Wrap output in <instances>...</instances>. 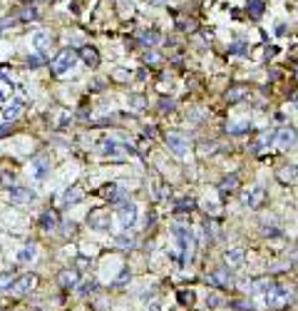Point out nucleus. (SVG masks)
Returning <instances> with one entry per match:
<instances>
[{
    "label": "nucleus",
    "instance_id": "1",
    "mask_svg": "<svg viewBox=\"0 0 298 311\" xmlns=\"http://www.w3.org/2000/svg\"><path fill=\"white\" fill-rule=\"evenodd\" d=\"M296 299V289L293 286H283V284H271L266 289V304L271 309H281L286 304H291Z\"/></svg>",
    "mask_w": 298,
    "mask_h": 311
},
{
    "label": "nucleus",
    "instance_id": "2",
    "mask_svg": "<svg viewBox=\"0 0 298 311\" xmlns=\"http://www.w3.org/2000/svg\"><path fill=\"white\" fill-rule=\"evenodd\" d=\"M75 62H77V53H75L72 48L60 50V53H57V58L52 60V75H57V77L67 75V72L75 67Z\"/></svg>",
    "mask_w": 298,
    "mask_h": 311
},
{
    "label": "nucleus",
    "instance_id": "3",
    "mask_svg": "<svg viewBox=\"0 0 298 311\" xmlns=\"http://www.w3.org/2000/svg\"><path fill=\"white\" fill-rule=\"evenodd\" d=\"M8 199H10L13 204H18V207H23V204H33V202H35V192H33L30 187L13 185V187L8 189Z\"/></svg>",
    "mask_w": 298,
    "mask_h": 311
},
{
    "label": "nucleus",
    "instance_id": "4",
    "mask_svg": "<svg viewBox=\"0 0 298 311\" xmlns=\"http://www.w3.org/2000/svg\"><path fill=\"white\" fill-rule=\"evenodd\" d=\"M117 219L124 229H129L134 222H137V204L134 202H119L117 207Z\"/></svg>",
    "mask_w": 298,
    "mask_h": 311
},
{
    "label": "nucleus",
    "instance_id": "5",
    "mask_svg": "<svg viewBox=\"0 0 298 311\" xmlns=\"http://www.w3.org/2000/svg\"><path fill=\"white\" fill-rule=\"evenodd\" d=\"M167 147H169L172 154H177V157H184L187 149H189V142L184 139V134H179V132H169V134H167Z\"/></svg>",
    "mask_w": 298,
    "mask_h": 311
},
{
    "label": "nucleus",
    "instance_id": "6",
    "mask_svg": "<svg viewBox=\"0 0 298 311\" xmlns=\"http://www.w3.org/2000/svg\"><path fill=\"white\" fill-rule=\"evenodd\" d=\"M99 152L104 154V157H122V154H132V147L119 144V142H114V139H104V142L99 144Z\"/></svg>",
    "mask_w": 298,
    "mask_h": 311
},
{
    "label": "nucleus",
    "instance_id": "7",
    "mask_svg": "<svg viewBox=\"0 0 298 311\" xmlns=\"http://www.w3.org/2000/svg\"><path fill=\"white\" fill-rule=\"evenodd\" d=\"M35 274H23V276H18L15 281H13V286H10V291L15 294V296H25V294H30L33 291V286H35Z\"/></svg>",
    "mask_w": 298,
    "mask_h": 311
},
{
    "label": "nucleus",
    "instance_id": "8",
    "mask_svg": "<svg viewBox=\"0 0 298 311\" xmlns=\"http://www.w3.org/2000/svg\"><path fill=\"white\" fill-rule=\"evenodd\" d=\"M30 175L35 180H45L50 175V157L48 154H38V157L30 162Z\"/></svg>",
    "mask_w": 298,
    "mask_h": 311
},
{
    "label": "nucleus",
    "instance_id": "9",
    "mask_svg": "<svg viewBox=\"0 0 298 311\" xmlns=\"http://www.w3.org/2000/svg\"><path fill=\"white\" fill-rule=\"evenodd\" d=\"M263 197H266L263 187H251L248 192H244L241 202H244V207H248V209H258V207L263 204Z\"/></svg>",
    "mask_w": 298,
    "mask_h": 311
},
{
    "label": "nucleus",
    "instance_id": "10",
    "mask_svg": "<svg viewBox=\"0 0 298 311\" xmlns=\"http://www.w3.org/2000/svg\"><path fill=\"white\" fill-rule=\"evenodd\" d=\"M273 139L278 142V147H293L296 139H298V134H296L293 127H281V129L273 132Z\"/></svg>",
    "mask_w": 298,
    "mask_h": 311
},
{
    "label": "nucleus",
    "instance_id": "11",
    "mask_svg": "<svg viewBox=\"0 0 298 311\" xmlns=\"http://www.w3.org/2000/svg\"><path fill=\"white\" fill-rule=\"evenodd\" d=\"M50 45H52V38H50V33H45V30H38V33H33V48H35V53L45 55V53L50 50Z\"/></svg>",
    "mask_w": 298,
    "mask_h": 311
},
{
    "label": "nucleus",
    "instance_id": "12",
    "mask_svg": "<svg viewBox=\"0 0 298 311\" xmlns=\"http://www.w3.org/2000/svg\"><path fill=\"white\" fill-rule=\"evenodd\" d=\"M25 110V102L23 100H10L8 105H5V110H3V117H5V122H13L15 117H20V112Z\"/></svg>",
    "mask_w": 298,
    "mask_h": 311
},
{
    "label": "nucleus",
    "instance_id": "13",
    "mask_svg": "<svg viewBox=\"0 0 298 311\" xmlns=\"http://www.w3.org/2000/svg\"><path fill=\"white\" fill-rule=\"evenodd\" d=\"M87 222H90L92 229H99V232L109 229V214H107V212H92V214L87 217Z\"/></svg>",
    "mask_w": 298,
    "mask_h": 311
},
{
    "label": "nucleus",
    "instance_id": "14",
    "mask_svg": "<svg viewBox=\"0 0 298 311\" xmlns=\"http://www.w3.org/2000/svg\"><path fill=\"white\" fill-rule=\"evenodd\" d=\"M77 279H80V274H77L75 269H65V271H60V276H57V281H60L62 289H75V286H77Z\"/></svg>",
    "mask_w": 298,
    "mask_h": 311
},
{
    "label": "nucleus",
    "instance_id": "15",
    "mask_svg": "<svg viewBox=\"0 0 298 311\" xmlns=\"http://www.w3.org/2000/svg\"><path fill=\"white\" fill-rule=\"evenodd\" d=\"M102 194H104L109 202H124V189H122V185H117V182L107 185V187L102 189Z\"/></svg>",
    "mask_w": 298,
    "mask_h": 311
},
{
    "label": "nucleus",
    "instance_id": "16",
    "mask_svg": "<svg viewBox=\"0 0 298 311\" xmlns=\"http://www.w3.org/2000/svg\"><path fill=\"white\" fill-rule=\"evenodd\" d=\"M209 284H216V286H229L231 284V274L229 269H216L209 274Z\"/></svg>",
    "mask_w": 298,
    "mask_h": 311
},
{
    "label": "nucleus",
    "instance_id": "17",
    "mask_svg": "<svg viewBox=\"0 0 298 311\" xmlns=\"http://www.w3.org/2000/svg\"><path fill=\"white\" fill-rule=\"evenodd\" d=\"M80 58H82L85 65H90V67H97V65H99V55H97V50H95L92 45H85V48L80 50Z\"/></svg>",
    "mask_w": 298,
    "mask_h": 311
},
{
    "label": "nucleus",
    "instance_id": "18",
    "mask_svg": "<svg viewBox=\"0 0 298 311\" xmlns=\"http://www.w3.org/2000/svg\"><path fill=\"white\" fill-rule=\"evenodd\" d=\"M224 259H226V266L239 269V266L244 264V249H229V251L224 254Z\"/></svg>",
    "mask_w": 298,
    "mask_h": 311
},
{
    "label": "nucleus",
    "instance_id": "19",
    "mask_svg": "<svg viewBox=\"0 0 298 311\" xmlns=\"http://www.w3.org/2000/svg\"><path fill=\"white\" fill-rule=\"evenodd\" d=\"M40 227H43L45 232H52V229H57V214H55L52 209L43 212V214H40Z\"/></svg>",
    "mask_w": 298,
    "mask_h": 311
},
{
    "label": "nucleus",
    "instance_id": "20",
    "mask_svg": "<svg viewBox=\"0 0 298 311\" xmlns=\"http://www.w3.org/2000/svg\"><path fill=\"white\" fill-rule=\"evenodd\" d=\"M236 187H239V177H236V175H229V177H224V180H221L219 192H221V194H231Z\"/></svg>",
    "mask_w": 298,
    "mask_h": 311
},
{
    "label": "nucleus",
    "instance_id": "21",
    "mask_svg": "<svg viewBox=\"0 0 298 311\" xmlns=\"http://www.w3.org/2000/svg\"><path fill=\"white\" fill-rule=\"evenodd\" d=\"M35 254H38L35 244H25V247L18 251V261H20V264H28V261H33V259H35Z\"/></svg>",
    "mask_w": 298,
    "mask_h": 311
},
{
    "label": "nucleus",
    "instance_id": "22",
    "mask_svg": "<svg viewBox=\"0 0 298 311\" xmlns=\"http://www.w3.org/2000/svg\"><path fill=\"white\" fill-rule=\"evenodd\" d=\"M246 95H248V90H246L244 85H236V87H231V90L226 92V100H229V102H239V100H244Z\"/></svg>",
    "mask_w": 298,
    "mask_h": 311
},
{
    "label": "nucleus",
    "instance_id": "23",
    "mask_svg": "<svg viewBox=\"0 0 298 311\" xmlns=\"http://www.w3.org/2000/svg\"><path fill=\"white\" fill-rule=\"evenodd\" d=\"M139 40H142L144 45H157V43L162 40V35H159L157 30H144V33L139 35Z\"/></svg>",
    "mask_w": 298,
    "mask_h": 311
},
{
    "label": "nucleus",
    "instance_id": "24",
    "mask_svg": "<svg viewBox=\"0 0 298 311\" xmlns=\"http://www.w3.org/2000/svg\"><path fill=\"white\" fill-rule=\"evenodd\" d=\"M80 199H82V189H80V187H72V189L65 192L62 204H75V202H80Z\"/></svg>",
    "mask_w": 298,
    "mask_h": 311
},
{
    "label": "nucleus",
    "instance_id": "25",
    "mask_svg": "<svg viewBox=\"0 0 298 311\" xmlns=\"http://www.w3.org/2000/svg\"><path fill=\"white\" fill-rule=\"evenodd\" d=\"M263 0H248V13L253 15V18H261L263 15Z\"/></svg>",
    "mask_w": 298,
    "mask_h": 311
},
{
    "label": "nucleus",
    "instance_id": "26",
    "mask_svg": "<svg viewBox=\"0 0 298 311\" xmlns=\"http://www.w3.org/2000/svg\"><path fill=\"white\" fill-rule=\"evenodd\" d=\"M13 281H15V276H13L10 271H3V274H0V289H3V291H10Z\"/></svg>",
    "mask_w": 298,
    "mask_h": 311
},
{
    "label": "nucleus",
    "instance_id": "27",
    "mask_svg": "<svg viewBox=\"0 0 298 311\" xmlns=\"http://www.w3.org/2000/svg\"><path fill=\"white\" fill-rule=\"evenodd\" d=\"M38 18H40V13L35 8H23V13H20V20H25V23L28 20H38Z\"/></svg>",
    "mask_w": 298,
    "mask_h": 311
},
{
    "label": "nucleus",
    "instance_id": "28",
    "mask_svg": "<svg viewBox=\"0 0 298 311\" xmlns=\"http://www.w3.org/2000/svg\"><path fill=\"white\" fill-rule=\"evenodd\" d=\"M13 182H15V175L13 172H0V185H3V187H13Z\"/></svg>",
    "mask_w": 298,
    "mask_h": 311
},
{
    "label": "nucleus",
    "instance_id": "29",
    "mask_svg": "<svg viewBox=\"0 0 298 311\" xmlns=\"http://www.w3.org/2000/svg\"><path fill=\"white\" fill-rule=\"evenodd\" d=\"M45 62V55L35 53V55H28V67H40Z\"/></svg>",
    "mask_w": 298,
    "mask_h": 311
},
{
    "label": "nucleus",
    "instance_id": "30",
    "mask_svg": "<svg viewBox=\"0 0 298 311\" xmlns=\"http://www.w3.org/2000/svg\"><path fill=\"white\" fill-rule=\"evenodd\" d=\"M248 129V122H236V124H229V132L231 134H244Z\"/></svg>",
    "mask_w": 298,
    "mask_h": 311
},
{
    "label": "nucleus",
    "instance_id": "31",
    "mask_svg": "<svg viewBox=\"0 0 298 311\" xmlns=\"http://www.w3.org/2000/svg\"><path fill=\"white\" fill-rule=\"evenodd\" d=\"M296 175H298V167H286V170H281V172H278V177H281V180H293Z\"/></svg>",
    "mask_w": 298,
    "mask_h": 311
},
{
    "label": "nucleus",
    "instance_id": "32",
    "mask_svg": "<svg viewBox=\"0 0 298 311\" xmlns=\"http://www.w3.org/2000/svg\"><path fill=\"white\" fill-rule=\"evenodd\" d=\"M177 299H179L182 304H194V291H179Z\"/></svg>",
    "mask_w": 298,
    "mask_h": 311
},
{
    "label": "nucleus",
    "instance_id": "33",
    "mask_svg": "<svg viewBox=\"0 0 298 311\" xmlns=\"http://www.w3.org/2000/svg\"><path fill=\"white\" fill-rule=\"evenodd\" d=\"M231 306H234V309H241V311H253V304H251V301H244V299L234 301Z\"/></svg>",
    "mask_w": 298,
    "mask_h": 311
},
{
    "label": "nucleus",
    "instance_id": "34",
    "mask_svg": "<svg viewBox=\"0 0 298 311\" xmlns=\"http://www.w3.org/2000/svg\"><path fill=\"white\" fill-rule=\"evenodd\" d=\"M129 102H132V107H134V110H142V107H144V97H142V95H132V97H129Z\"/></svg>",
    "mask_w": 298,
    "mask_h": 311
},
{
    "label": "nucleus",
    "instance_id": "35",
    "mask_svg": "<svg viewBox=\"0 0 298 311\" xmlns=\"http://www.w3.org/2000/svg\"><path fill=\"white\" fill-rule=\"evenodd\" d=\"M117 244L127 249V247H132V244H134V239H132L129 234H122V237H117Z\"/></svg>",
    "mask_w": 298,
    "mask_h": 311
},
{
    "label": "nucleus",
    "instance_id": "36",
    "mask_svg": "<svg viewBox=\"0 0 298 311\" xmlns=\"http://www.w3.org/2000/svg\"><path fill=\"white\" fill-rule=\"evenodd\" d=\"M157 60H159V55H157L154 50H147V53H144V62H149V65H154Z\"/></svg>",
    "mask_w": 298,
    "mask_h": 311
},
{
    "label": "nucleus",
    "instance_id": "37",
    "mask_svg": "<svg viewBox=\"0 0 298 311\" xmlns=\"http://www.w3.org/2000/svg\"><path fill=\"white\" fill-rule=\"evenodd\" d=\"M206 304H209V306H221V296H219V294H209V296H206Z\"/></svg>",
    "mask_w": 298,
    "mask_h": 311
},
{
    "label": "nucleus",
    "instance_id": "38",
    "mask_svg": "<svg viewBox=\"0 0 298 311\" xmlns=\"http://www.w3.org/2000/svg\"><path fill=\"white\" fill-rule=\"evenodd\" d=\"M13 132V124L10 122H5V124H0V137H8Z\"/></svg>",
    "mask_w": 298,
    "mask_h": 311
},
{
    "label": "nucleus",
    "instance_id": "39",
    "mask_svg": "<svg viewBox=\"0 0 298 311\" xmlns=\"http://www.w3.org/2000/svg\"><path fill=\"white\" fill-rule=\"evenodd\" d=\"M172 107H174V102H172V100H162V102H159V110H162V112H169Z\"/></svg>",
    "mask_w": 298,
    "mask_h": 311
},
{
    "label": "nucleus",
    "instance_id": "40",
    "mask_svg": "<svg viewBox=\"0 0 298 311\" xmlns=\"http://www.w3.org/2000/svg\"><path fill=\"white\" fill-rule=\"evenodd\" d=\"M127 77H129V72H127V70H122V67H119V70H114V80H127Z\"/></svg>",
    "mask_w": 298,
    "mask_h": 311
},
{
    "label": "nucleus",
    "instance_id": "41",
    "mask_svg": "<svg viewBox=\"0 0 298 311\" xmlns=\"http://www.w3.org/2000/svg\"><path fill=\"white\" fill-rule=\"evenodd\" d=\"M192 207H194V202H192V199H182V202L177 204V209H192Z\"/></svg>",
    "mask_w": 298,
    "mask_h": 311
},
{
    "label": "nucleus",
    "instance_id": "42",
    "mask_svg": "<svg viewBox=\"0 0 298 311\" xmlns=\"http://www.w3.org/2000/svg\"><path fill=\"white\" fill-rule=\"evenodd\" d=\"M231 53H244V45H241V43H236V45H231Z\"/></svg>",
    "mask_w": 298,
    "mask_h": 311
},
{
    "label": "nucleus",
    "instance_id": "43",
    "mask_svg": "<svg viewBox=\"0 0 298 311\" xmlns=\"http://www.w3.org/2000/svg\"><path fill=\"white\" fill-rule=\"evenodd\" d=\"M152 5H164V3H169V0H149Z\"/></svg>",
    "mask_w": 298,
    "mask_h": 311
},
{
    "label": "nucleus",
    "instance_id": "44",
    "mask_svg": "<svg viewBox=\"0 0 298 311\" xmlns=\"http://www.w3.org/2000/svg\"><path fill=\"white\" fill-rule=\"evenodd\" d=\"M147 311H159V306H149Z\"/></svg>",
    "mask_w": 298,
    "mask_h": 311
},
{
    "label": "nucleus",
    "instance_id": "45",
    "mask_svg": "<svg viewBox=\"0 0 298 311\" xmlns=\"http://www.w3.org/2000/svg\"><path fill=\"white\" fill-rule=\"evenodd\" d=\"M0 311H3V309H0Z\"/></svg>",
    "mask_w": 298,
    "mask_h": 311
}]
</instances>
